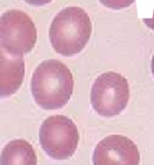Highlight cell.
<instances>
[{
	"mask_svg": "<svg viewBox=\"0 0 154 165\" xmlns=\"http://www.w3.org/2000/svg\"><path fill=\"white\" fill-rule=\"evenodd\" d=\"M140 152L128 137L111 134L96 144L92 154L93 165H139Z\"/></svg>",
	"mask_w": 154,
	"mask_h": 165,
	"instance_id": "cell-6",
	"label": "cell"
},
{
	"mask_svg": "<svg viewBox=\"0 0 154 165\" xmlns=\"http://www.w3.org/2000/svg\"><path fill=\"white\" fill-rule=\"evenodd\" d=\"M106 7L113 10H120L131 6L135 0H99Z\"/></svg>",
	"mask_w": 154,
	"mask_h": 165,
	"instance_id": "cell-9",
	"label": "cell"
},
{
	"mask_svg": "<svg viewBox=\"0 0 154 165\" xmlns=\"http://www.w3.org/2000/svg\"><path fill=\"white\" fill-rule=\"evenodd\" d=\"M151 69H152V75H153V77H154V54L153 56H152V58Z\"/></svg>",
	"mask_w": 154,
	"mask_h": 165,
	"instance_id": "cell-11",
	"label": "cell"
},
{
	"mask_svg": "<svg viewBox=\"0 0 154 165\" xmlns=\"http://www.w3.org/2000/svg\"><path fill=\"white\" fill-rule=\"evenodd\" d=\"M39 142L43 151L55 160H67L73 156L79 143V132L74 122L62 115H51L39 129Z\"/></svg>",
	"mask_w": 154,
	"mask_h": 165,
	"instance_id": "cell-4",
	"label": "cell"
},
{
	"mask_svg": "<svg viewBox=\"0 0 154 165\" xmlns=\"http://www.w3.org/2000/svg\"><path fill=\"white\" fill-rule=\"evenodd\" d=\"M74 80L71 70L55 59L43 60L34 71L31 89L35 102L45 110L64 106L71 98Z\"/></svg>",
	"mask_w": 154,
	"mask_h": 165,
	"instance_id": "cell-1",
	"label": "cell"
},
{
	"mask_svg": "<svg viewBox=\"0 0 154 165\" xmlns=\"http://www.w3.org/2000/svg\"><path fill=\"white\" fill-rule=\"evenodd\" d=\"M37 40V29L32 19L19 10L5 12L0 18L1 49L12 56L30 53Z\"/></svg>",
	"mask_w": 154,
	"mask_h": 165,
	"instance_id": "cell-5",
	"label": "cell"
},
{
	"mask_svg": "<svg viewBox=\"0 0 154 165\" xmlns=\"http://www.w3.org/2000/svg\"><path fill=\"white\" fill-rule=\"evenodd\" d=\"M25 2H27L28 4L32 5V6H43L51 2L52 0H24Z\"/></svg>",
	"mask_w": 154,
	"mask_h": 165,
	"instance_id": "cell-10",
	"label": "cell"
},
{
	"mask_svg": "<svg viewBox=\"0 0 154 165\" xmlns=\"http://www.w3.org/2000/svg\"><path fill=\"white\" fill-rule=\"evenodd\" d=\"M0 165H37V156L29 142L13 139L2 149Z\"/></svg>",
	"mask_w": 154,
	"mask_h": 165,
	"instance_id": "cell-8",
	"label": "cell"
},
{
	"mask_svg": "<svg viewBox=\"0 0 154 165\" xmlns=\"http://www.w3.org/2000/svg\"><path fill=\"white\" fill-rule=\"evenodd\" d=\"M128 80L119 73H103L96 77L91 87L92 107L103 117H113L122 112L129 100Z\"/></svg>",
	"mask_w": 154,
	"mask_h": 165,
	"instance_id": "cell-3",
	"label": "cell"
},
{
	"mask_svg": "<svg viewBox=\"0 0 154 165\" xmlns=\"http://www.w3.org/2000/svg\"><path fill=\"white\" fill-rule=\"evenodd\" d=\"M91 34L88 15L79 7H67L53 19L49 38L55 52L63 56L79 53L88 43Z\"/></svg>",
	"mask_w": 154,
	"mask_h": 165,
	"instance_id": "cell-2",
	"label": "cell"
},
{
	"mask_svg": "<svg viewBox=\"0 0 154 165\" xmlns=\"http://www.w3.org/2000/svg\"><path fill=\"white\" fill-rule=\"evenodd\" d=\"M25 73L22 56H12L0 51V96L9 97L19 89Z\"/></svg>",
	"mask_w": 154,
	"mask_h": 165,
	"instance_id": "cell-7",
	"label": "cell"
}]
</instances>
